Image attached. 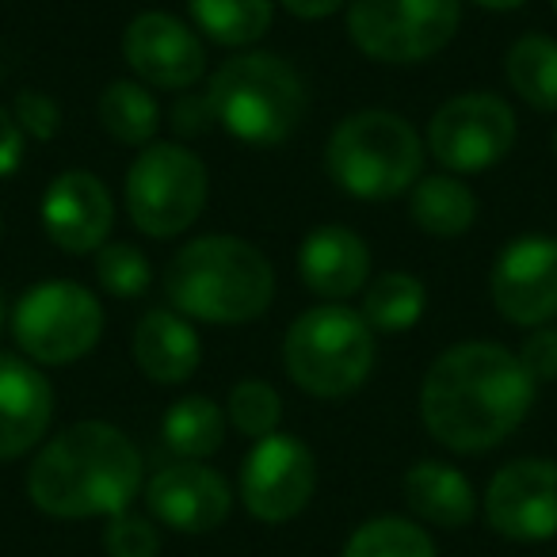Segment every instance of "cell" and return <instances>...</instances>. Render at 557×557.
Masks as SVG:
<instances>
[{"label": "cell", "mask_w": 557, "mask_h": 557, "mask_svg": "<svg viewBox=\"0 0 557 557\" xmlns=\"http://www.w3.org/2000/svg\"><path fill=\"white\" fill-rule=\"evenodd\" d=\"M534 379L516 351L493 341L447 348L420 382V420L428 435L455 455L493 450L527 420Z\"/></svg>", "instance_id": "obj_1"}, {"label": "cell", "mask_w": 557, "mask_h": 557, "mask_svg": "<svg viewBox=\"0 0 557 557\" xmlns=\"http://www.w3.org/2000/svg\"><path fill=\"white\" fill-rule=\"evenodd\" d=\"M146 488L141 450L108 420H77L35 455L27 496L54 519L119 516Z\"/></svg>", "instance_id": "obj_2"}, {"label": "cell", "mask_w": 557, "mask_h": 557, "mask_svg": "<svg viewBox=\"0 0 557 557\" xmlns=\"http://www.w3.org/2000/svg\"><path fill=\"white\" fill-rule=\"evenodd\" d=\"M164 295L172 310L202 325H245L271 310L275 271L245 237L207 233L164 263Z\"/></svg>", "instance_id": "obj_3"}, {"label": "cell", "mask_w": 557, "mask_h": 557, "mask_svg": "<svg viewBox=\"0 0 557 557\" xmlns=\"http://www.w3.org/2000/svg\"><path fill=\"white\" fill-rule=\"evenodd\" d=\"M210 123L245 146H278L298 134L310 115V88L287 58L245 50L218 65L207 85Z\"/></svg>", "instance_id": "obj_4"}, {"label": "cell", "mask_w": 557, "mask_h": 557, "mask_svg": "<svg viewBox=\"0 0 557 557\" xmlns=\"http://www.w3.org/2000/svg\"><path fill=\"white\" fill-rule=\"evenodd\" d=\"M424 138L405 115L394 111H356L325 146V169L341 191L363 202H386L412 191L424 176Z\"/></svg>", "instance_id": "obj_5"}, {"label": "cell", "mask_w": 557, "mask_h": 557, "mask_svg": "<svg viewBox=\"0 0 557 557\" xmlns=\"http://www.w3.org/2000/svg\"><path fill=\"white\" fill-rule=\"evenodd\" d=\"M283 367L302 394L341 401L374 371V329L344 302H321L290 321Z\"/></svg>", "instance_id": "obj_6"}, {"label": "cell", "mask_w": 557, "mask_h": 557, "mask_svg": "<svg viewBox=\"0 0 557 557\" xmlns=\"http://www.w3.org/2000/svg\"><path fill=\"white\" fill-rule=\"evenodd\" d=\"M210 172L180 141H149L126 169V214L146 237L169 240L199 222Z\"/></svg>", "instance_id": "obj_7"}, {"label": "cell", "mask_w": 557, "mask_h": 557, "mask_svg": "<svg viewBox=\"0 0 557 557\" xmlns=\"http://www.w3.org/2000/svg\"><path fill=\"white\" fill-rule=\"evenodd\" d=\"M12 336L35 367H65L85 359L103 336V306L81 283L47 278L12 310Z\"/></svg>", "instance_id": "obj_8"}, {"label": "cell", "mask_w": 557, "mask_h": 557, "mask_svg": "<svg viewBox=\"0 0 557 557\" xmlns=\"http://www.w3.org/2000/svg\"><path fill=\"white\" fill-rule=\"evenodd\" d=\"M462 24V0H348V35L382 65L435 58Z\"/></svg>", "instance_id": "obj_9"}, {"label": "cell", "mask_w": 557, "mask_h": 557, "mask_svg": "<svg viewBox=\"0 0 557 557\" xmlns=\"http://www.w3.org/2000/svg\"><path fill=\"white\" fill-rule=\"evenodd\" d=\"M516 111L508 100L493 92H462L450 96L428 123V153L455 176L485 172L500 164L516 146Z\"/></svg>", "instance_id": "obj_10"}, {"label": "cell", "mask_w": 557, "mask_h": 557, "mask_svg": "<svg viewBox=\"0 0 557 557\" xmlns=\"http://www.w3.org/2000/svg\"><path fill=\"white\" fill-rule=\"evenodd\" d=\"M318 488V462L302 440L287 432H271L256 440L240 466V504L252 519L268 527L290 523L306 511Z\"/></svg>", "instance_id": "obj_11"}, {"label": "cell", "mask_w": 557, "mask_h": 557, "mask_svg": "<svg viewBox=\"0 0 557 557\" xmlns=\"http://www.w3.org/2000/svg\"><path fill=\"white\" fill-rule=\"evenodd\" d=\"M488 295L511 325H549L557 318V237L527 233L508 240L488 271Z\"/></svg>", "instance_id": "obj_12"}, {"label": "cell", "mask_w": 557, "mask_h": 557, "mask_svg": "<svg viewBox=\"0 0 557 557\" xmlns=\"http://www.w3.org/2000/svg\"><path fill=\"white\" fill-rule=\"evenodd\" d=\"M485 523L511 542H546L557 534V462L516 458L485 488Z\"/></svg>", "instance_id": "obj_13"}, {"label": "cell", "mask_w": 557, "mask_h": 557, "mask_svg": "<svg viewBox=\"0 0 557 557\" xmlns=\"http://www.w3.org/2000/svg\"><path fill=\"white\" fill-rule=\"evenodd\" d=\"M123 58L131 73L149 88L184 92L207 73V47L195 27L172 12H141L123 32Z\"/></svg>", "instance_id": "obj_14"}, {"label": "cell", "mask_w": 557, "mask_h": 557, "mask_svg": "<svg viewBox=\"0 0 557 557\" xmlns=\"http://www.w3.org/2000/svg\"><path fill=\"white\" fill-rule=\"evenodd\" d=\"M146 508L157 523L180 534H207L230 519L233 488L218 470L202 462H169L146 481Z\"/></svg>", "instance_id": "obj_15"}, {"label": "cell", "mask_w": 557, "mask_h": 557, "mask_svg": "<svg viewBox=\"0 0 557 557\" xmlns=\"http://www.w3.org/2000/svg\"><path fill=\"white\" fill-rule=\"evenodd\" d=\"M42 230L62 252L88 256L108 245L111 225H115V199L108 184L85 169L58 172L47 184L39 202Z\"/></svg>", "instance_id": "obj_16"}, {"label": "cell", "mask_w": 557, "mask_h": 557, "mask_svg": "<svg viewBox=\"0 0 557 557\" xmlns=\"http://www.w3.org/2000/svg\"><path fill=\"white\" fill-rule=\"evenodd\" d=\"M54 386L24 356L0 351V462L24 458L50 432Z\"/></svg>", "instance_id": "obj_17"}, {"label": "cell", "mask_w": 557, "mask_h": 557, "mask_svg": "<svg viewBox=\"0 0 557 557\" xmlns=\"http://www.w3.org/2000/svg\"><path fill=\"white\" fill-rule=\"evenodd\" d=\"M298 275H302V287L318 298L344 302V298L367 290L371 248L348 225H318L313 233H306L302 248H298Z\"/></svg>", "instance_id": "obj_18"}, {"label": "cell", "mask_w": 557, "mask_h": 557, "mask_svg": "<svg viewBox=\"0 0 557 557\" xmlns=\"http://www.w3.org/2000/svg\"><path fill=\"white\" fill-rule=\"evenodd\" d=\"M134 363L157 386H180L202 363L195 325L176 310H149L134 325Z\"/></svg>", "instance_id": "obj_19"}, {"label": "cell", "mask_w": 557, "mask_h": 557, "mask_svg": "<svg viewBox=\"0 0 557 557\" xmlns=\"http://www.w3.org/2000/svg\"><path fill=\"white\" fill-rule=\"evenodd\" d=\"M405 504L420 523L443 527V531H458V527L473 523L478 516V493H473L470 478L447 462H424L409 466L401 481Z\"/></svg>", "instance_id": "obj_20"}, {"label": "cell", "mask_w": 557, "mask_h": 557, "mask_svg": "<svg viewBox=\"0 0 557 557\" xmlns=\"http://www.w3.org/2000/svg\"><path fill=\"white\" fill-rule=\"evenodd\" d=\"M409 214L428 237H462L478 222V195L458 176H420L409 191Z\"/></svg>", "instance_id": "obj_21"}, {"label": "cell", "mask_w": 557, "mask_h": 557, "mask_svg": "<svg viewBox=\"0 0 557 557\" xmlns=\"http://www.w3.org/2000/svg\"><path fill=\"white\" fill-rule=\"evenodd\" d=\"M96 115H100L103 131L123 146L146 149L161 131V103H157L153 88L141 81H111L96 103Z\"/></svg>", "instance_id": "obj_22"}, {"label": "cell", "mask_w": 557, "mask_h": 557, "mask_svg": "<svg viewBox=\"0 0 557 557\" xmlns=\"http://www.w3.org/2000/svg\"><path fill=\"white\" fill-rule=\"evenodd\" d=\"M191 20L218 47H252L271 32L275 0H187Z\"/></svg>", "instance_id": "obj_23"}, {"label": "cell", "mask_w": 557, "mask_h": 557, "mask_svg": "<svg viewBox=\"0 0 557 557\" xmlns=\"http://www.w3.org/2000/svg\"><path fill=\"white\" fill-rule=\"evenodd\" d=\"M508 85L527 108L534 111H557V39L549 35H523L508 47L504 58Z\"/></svg>", "instance_id": "obj_24"}, {"label": "cell", "mask_w": 557, "mask_h": 557, "mask_svg": "<svg viewBox=\"0 0 557 557\" xmlns=\"http://www.w3.org/2000/svg\"><path fill=\"white\" fill-rule=\"evenodd\" d=\"M225 412L218 409V401L202 394H187L164 412L161 420V432L164 443L176 458H187V462H202L210 458L225 440Z\"/></svg>", "instance_id": "obj_25"}, {"label": "cell", "mask_w": 557, "mask_h": 557, "mask_svg": "<svg viewBox=\"0 0 557 557\" xmlns=\"http://www.w3.org/2000/svg\"><path fill=\"white\" fill-rule=\"evenodd\" d=\"M428 290L409 271H386L363 290V321L374 333H405L424 318Z\"/></svg>", "instance_id": "obj_26"}, {"label": "cell", "mask_w": 557, "mask_h": 557, "mask_svg": "<svg viewBox=\"0 0 557 557\" xmlns=\"http://www.w3.org/2000/svg\"><path fill=\"white\" fill-rule=\"evenodd\" d=\"M341 557H440L432 534L401 516H374L348 539Z\"/></svg>", "instance_id": "obj_27"}, {"label": "cell", "mask_w": 557, "mask_h": 557, "mask_svg": "<svg viewBox=\"0 0 557 557\" xmlns=\"http://www.w3.org/2000/svg\"><path fill=\"white\" fill-rule=\"evenodd\" d=\"M96 283L111 298H141L153 287V268L149 256L131 240H108L96 248Z\"/></svg>", "instance_id": "obj_28"}, {"label": "cell", "mask_w": 557, "mask_h": 557, "mask_svg": "<svg viewBox=\"0 0 557 557\" xmlns=\"http://www.w3.org/2000/svg\"><path fill=\"white\" fill-rule=\"evenodd\" d=\"M225 420H230L245 440H263V435L278 432V424H283V397H278V389L271 386V382L245 379L230 389Z\"/></svg>", "instance_id": "obj_29"}, {"label": "cell", "mask_w": 557, "mask_h": 557, "mask_svg": "<svg viewBox=\"0 0 557 557\" xmlns=\"http://www.w3.org/2000/svg\"><path fill=\"white\" fill-rule=\"evenodd\" d=\"M103 549H108V557H157L161 554V531L149 516L126 508L103 527Z\"/></svg>", "instance_id": "obj_30"}, {"label": "cell", "mask_w": 557, "mask_h": 557, "mask_svg": "<svg viewBox=\"0 0 557 557\" xmlns=\"http://www.w3.org/2000/svg\"><path fill=\"white\" fill-rule=\"evenodd\" d=\"M12 115H16L20 131L35 141H50L62 131V111H58L54 96L39 92V88H24L12 103Z\"/></svg>", "instance_id": "obj_31"}, {"label": "cell", "mask_w": 557, "mask_h": 557, "mask_svg": "<svg viewBox=\"0 0 557 557\" xmlns=\"http://www.w3.org/2000/svg\"><path fill=\"white\" fill-rule=\"evenodd\" d=\"M519 363H523V371L534 379V386H542V382H557V325L549 321V325H539L527 333V341L519 344Z\"/></svg>", "instance_id": "obj_32"}, {"label": "cell", "mask_w": 557, "mask_h": 557, "mask_svg": "<svg viewBox=\"0 0 557 557\" xmlns=\"http://www.w3.org/2000/svg\"><path fill=\"white\" fill-rule=\"evenodd\" d=\"M24 146H27V134L20 131L16 115L12 108L0 103V176H12L24 161Z\"/></svg>", "instance_id": "obj_33"}, {"label": "cell", "mask_w": 557, "mask_h": 557, "mask_svg": "<svg viewBox=\"0 0 557 557\" xmlns=\"http://www.w3.org/2000/svg\"><path fill=\"white\" fill-rule=\"evenodd\" d=\"M278 4L298 20H329L341 9H348V0H278Z\"/></svg>", "instance_id": "obj_34"}, {"label": "cell", "mask_w": 557, "mask_h": 557, "mask_svg": "<svg viewBox=\"0 0 557 557\" xmlns=\"http://www.w3.org/2000/svg\"><path fill=\"white\" fill-rule=\"evenodd\" d=\"M478 9H488V12H516L519 4H527V0H473Z\"/></svg>", "instance_id": "obj_35"}, {"label": "cell", "mask_w": 557, "mask_h": 557, "mask_svg": "<svg viewBox=\"0 0 557 557\" xmlns=\"http://www.w3.org/2000/svg\"><path fill=\"white\" fill-rule=\"evenodd\" d=\"M549 146H554V153H557V126H554V138H549Z\"/></svg>", "instance_id": "obj_36"}, {"label": "cell", "mask_w": 557, "mask_h": 557, "mask_svg": "<svg viewBox=\"0 0 557 557\" xmlns=\"http://www.w3.org/2000/svg\"><path fill=\"white\" fill-rule=\"evenodd\" d=\"M0 325H4V302H0Z\"/></svg>", "instance_id": "obj_37"}, {"label": "cell", "mask_w": 557, "mask_h": 557, "mask_svg": "<svg viewBox=\"0 0 557 557\" xmlns=\"http://www.w3.org/2000/svg\"><path fill=\"white\" fill-rule=\"evenodd\" d=\"M549 4H554V12H557V0H549Z\"/></svg>", "instance_id": "obj_38"}, {"label": "cell", "mask_w": 557, "mask_h": 557, "mask_svg": "<svg viewBox=\"0 0 557 557\" xmlns=\"http://www.w3.org/2000/svg\"><path fill=\"white\" fill-rule=\"evenodd\" d=\"M0 230H4V218H0Z\"/></svg>", "instance_id": "obj_39"}]
</instances>
